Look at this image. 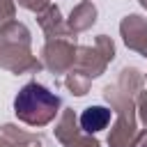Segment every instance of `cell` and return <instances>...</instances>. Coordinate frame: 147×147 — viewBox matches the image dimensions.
<instances>
[{
    "label": "cell",
    "mask_w": 147,
    "mask_h": 147,
    "mask_svg": "<svg viewBox=\"0 0 147 147\" xmlns=\"http://www.w3.org/2000/svg\"><path fill=\"white\" fill-rule=\"evenodd\" d=\"M14 108H16V115L21 119H25L28 124H46L48 119L55 117V113L60 108V99L55 94H51L46 87L30 83L18 92Z\"/></svg>",
    "instance_id": "obj_1"
},
{
    "label": "cell",
    "mask_w": 147,
    "mask_h": 147,
    "mask_svg": "<svg viewBox=\"0 0 147 147\" xmlns=\"http://www.w3.org/2000/svg\"><path fill=\"white\" fill-rule=\"evenodd\" d=\"M108 122H110V110L103 108V106H90L80 115V126L87 133H96V131L106 129Z\"/></svg>",
    "instance_id": "obj_2"
}]
</instances>
